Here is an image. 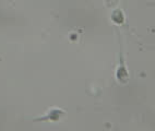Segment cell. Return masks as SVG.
Masks as SVG:
<instances>
[{
  "label": "cell",
  "instance_id": "3957f363",
  "mask_svg": "<svg viewBox=\"0 0 155 131\" xmlns=\"http://www.w3.org/2000/svg\"><path fill=\"white\" fill-rule=\"evenodd\" d=\"M111 19L116 24H121V23H124L125 18H124V14H122V12L120 10H116L111 15Z\"/></svg>",
  "mask_w": 155,
  "mask_h": 131
},
{
  "label": "cell",
  "instance_id": "6da1fadb",
  "mask_svg": "<svg viewBox=\"0 0 155 131\" xmlns=\"http://www.w3.org/2000/svg\"><path fill=\"white\" fill-rule=\"evenodd\" d=\"M64 116H66V113L59 108H51L47 114L41 118H37L36 121H51V123H58Z\"/></svg>",
  "mask_w": 155,
  "mask_h": 131
},
{
  "label": "cell",
  "instance_id": "7a4b0ae2",
  "mask_svg": "<svg viewBox=\"0 0 155 131\" xmlns=\"http://www.w3.org/2000/svg\"><path fill=\"white\" fill-rule=\"evenodd\" d=\"M117 79L121 83H127L128 80H129V74H128L127 68H126L125 62H124L122 55H120V66L118 67V70H117Z\"/></svg>",
  "mask_w": 155,
  "mask_h": 131
}]
</instances>
